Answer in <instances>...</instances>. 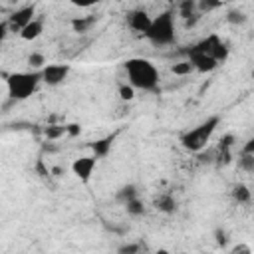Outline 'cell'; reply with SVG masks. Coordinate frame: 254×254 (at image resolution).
<instances>
[{
    "label": "cell",
    "instance_id": "6da1fadb",
    "mask_svg": "<svg viewBox=\"0 0 254 254\" xmlns=\"http://www.w3.org/2000/svg\"><path fill=\"white\" fill-rule=\"evenodd\" d=\"M127 81L139 91H155L159 87V69L147 58H129L123 64Z\"/></svg>",
    "mask_w": 254,
    "mask_h": 254
},
{
    "label": "cell",
    "instance_id": "7a4b0ae2",
    "mask_svg": "<svg viewBox=\"0 0 254 254\" xmlns=\"http://www.w3.org/2000/svg\"><path fill=\"white\" fill-rule=\"evenodd\" d=\"M220 121H222L220 115H210V117H206L204 121H200L198 125H194V127H190L189 131H185V133L181 135V145H183V149L189 151V153H200V151H204V149L208 147V143H210L214 131L218 129Z\"/></svg>",
    "mask_w": 254,
    "mask_h": 254
},
{
    "label": "cell",
    "instance_id": "3957f363",
    "mask_svg": "<svg viewBox=\"0 0 254 254\" xmlns=\"http://www.w3.org/2000/svg\"><path fill=\"white\" fill-rule=\"evenodd\" d=\"M42 83L40 69H28V71H12L6 75V91L10 101H26Z\"/></svg>",
    "mask_w": 254,
    "mask_h": 254
},
{
    "label": "cell",
    "instance_id": "277c9868",
    "mask_svg": "<svg viewBox=\"0 0 254 254\" xmlns=\"http://www.w3.org/2000/svg\"><path fill=\"white\" fill-rule=\"evenodd\" d=\"M153 46H171L177 38L175 30V12L173 10H163L161 14L151 18V24L147 32L143 34Z\"/></svg>",
    "mask_w": 254,
    "mask_h": 254
},
{
    "label": "cell",
    "instance_id": "5b68a950",
    "mask_svg": "<svg viewBox=\"0 0 254 254\" xmlns=\"http://www.w3.org/2000/svg\"><path fill=\"white\" fill-rule=\"evenodd\" d=\"M71 73V65L69 64H46L40 69L42 75V83H46L48 87H58L62 85Z\"/></svg>",
    "mask_w": 254,
    "mask_h": 254
},
{
    "label": "cell",
    "instance_id": "8992f818",
    "mask_svg": "<svg viewBox=\"0 0 254 254\" xmlns=\"http://www.w3.org/2000/svg\"><path fill=\"white\" fill-rule=\"evenodd\" d=\"M97 167V159L93 155H85V157H79L71 163V175L81 183V185H87L93 177V171Z\"/></svg>",
    "mask_w": 254,
    "mask_h": 254
},
{
    "label": "cell",
    "instance_id": "52a82bcc",
    "mask_svg": "<svg viewBox=\"0 0 254 254\" xmlns=\"http://www.w3.org/2000/svg\"><path fill=\"white\" fill-rule=\"evenodd\" d=\"M36 18V4H26L18 10H14L8 18V30L10 32H20L30 20Z\"/></svg>",
    "mask_w": 254,
    "mask_h": 254
},
{
    "label": "cell",
    "instance_id": "ba28073f",
    "mask_svg": "<svg viewBox=\"0 0 254 254\" xmlns=\"http://www.w3.org/2000/svg\"><path fill=\"white\" fill-rule=\"evenodd\" d=\"M151 14L143 8H135V10H129L127 12V26L133 30V32H139V34H145L149 24H151Z\"/></svg>",
    "mask_w": 254,
    "mask_h": 254
},
{
    "label": "cell",
    "instance_id": "9c48e42d",
    "mask_svg": "<svg viewBox=\"0 0 254 254\" xmlns=\"http://www.w3.org/2000/svg\"><path fill=\"white\" fill-rule=\"evenodd\" d=\"M189 62H190L192 69H196L200 73H210L218 67V62L210 54H192V52H189Z\"/></svg>",
    "mask_w": 254,
    "mask_h": 254
},
{
    "label": "cell",
    "instance_id": "30bf717a",
    "mask_svg": "<svg viewBox=\"0 0 254 254\" xmlns=\"http://www.w3.org/2000/svg\"><path fill=\"white\" fill-rule=\"evenodd\" d=\"M42 32H44V22H42L40 18H34V20H30L18 34H20L22 40H26V42H34V40H38V38L42 36Z\"/></svg>",
    "mask_w": 254,
    "mask_h": 254
},
{
    "label": "cell",
    "instance_id": "8fae6325",
    "mask_svg": "<svg viewBox=\"0 0 254 254\" xmlns=\"http://www.w3.org/2000/svg\"><path fill=\"white\" fill-rule=\"evenodd\" d=\"M220 42V36L218 34H208L206 38H202L200 42H196L192 48H189V52L192 54H212L214 46Z\"/></svg>",
    "mask_w": 254,
    "mask_h": 254
},
{
    "label": "cell",
    "instance_id": "7c38bea8",
    "mask_svg": "<svg viewBox=\"0 0 254 254\" xmlns=\"http://www.w3.org/2000/svg\"><path fill=\"white\" fill-rule=\"evenodd\" d=\"M113 135H107V137H101V139H97V141H93L91 143V151H93V157L99 161V159H103V157H107L109 153H111V147H113Z\"/></svg>",
    "mask_w": 254,
    "mask_h": 254
},
{
    "label": "cell",
    "instance_id": "4fadbf2b",
    "mask_svg": "<svg viewBox=\"0 0 254 254\" xmlns=\"http://www.w3.org/2000/svg\"><path fill=\"white\" fill-rule=\"evenodd\" d=\"M95 22H97L95 16H79V18H73L69 24H71V30L75 34H85L95 26Z\"/></svg>",
    "mask_w": 254,
    "mask_h": 254
},
{
    "label": "cell",
    "instance_id": "5bb4252c",
    "mask_svg": "<svg viewBox=\"0 0 254 254\" xmlns=\"http://www.w3.org/2000/svg\"><path fill=\"white\" fill-rule=\"evenodd\" d=\"M230 194H232V198H234L238 204H248V202L252 200V190H250L244 183L234 185L232 190H230Z\"/></svg>",
    "mask_w": 254,
    "mask_h": 254
},
{
    "label": "cell",
    "instance_id": "9a60e30c",
    "mask_svg": "<svg viewBox=\"0 0 254 254\" xmlns=\"http://www.w3.org/2000/svg\"><path fill=\"white\" fill-rule=\"evenodd\" d=\"M155 208L165 212V214H173L177 210V200L171 196V194H159L155 198Z\"/></svg>",
    "mask_w": 254,
    "mask_h": 254
},
{
    "label": "cell",
    "instance_id": "2e32d148",
    "mask_svg": "<svg viewBox=\"0 0 254 254\" xmlns=\"http://www.w3.org/2000/svg\"><path fill=\"white\" fill-rule=\"evenodd\" d=\"M135 196H139V190H137V187H135L133 183L119 187L117 192H115V200H117L119 204H125L127 200H131V198H135Z\"/></svg>",
    "mask_w": 254,
    "mask_h": 254
},
{
    "label": "cell",
    "instance_id": "e0dca14e",
    "mask_svg": "<svg viewBox=\"0 0 254 254\" xmlns=\"http://www.w3.org/2000/svg\"><path fill=\"white\" fill-rule=\"evenodd\" d=\"M123 206H125L127 214H129V216H133V218H139V216H143V214H145V204H143V200H141L139 196H135V198L127 200Z\"/></svg>",
    "mask_w": 254,
    "mask_h": 254
},
{
    "label": "cell",
    "instance_id": "ac0fdd59",
    "mask_svg": "<svg viewBox=\"0 0 254 254\" xmlns=\"http://www.w3.org/2000/svg\"><path fill=\"white\" fill-rule=\"evenodd\" d=\"M226 22L232 24V26H244L248 22V14L240 8H232L226 12Z\"/></svg>",
    "mask_w": 254,
    "mask_h": 254
},
{
    "label": "cell",
    "instance_id": "d6986e66",
    "mask_svg": "<svg viewBox=\"0 0 254 254\" xmlns=\"http://www.w3.org/2000/svg\"><path fill=\"white\" fill-rule=\"evenodd\" d=\"M210 56H212V58L218 62V65H220V64H224V62L228 60V56H230V48L220 40V42L214 46V50H212V54H210Z\"/></svg>",
    "mask_w": 254,
    "mask_h": 254
},
{
    "label": "cell",
    "instance_id": "ffe728a7",
    "mask_svg": "<svg viewBox=\"0 0 254 254\" xmlns=\"http://www.w3.org/2000/svg\"><path fill=\"white\" fill-rule=\"evenodd\" d=\"M26 64H28L30 69H42V67L46 65V56H44L42 52H32V54L28 56Z\"/></svg>",
    "mask_w": 254,
    "mask_h": 254
},
{
    "label": "cell",
    "instance_id": "44dd1931",
    "mask_svg": "<svg viewBox=\"0 0 254 254\" xmlns=\"http://www.w3.org/2000/svg\"><path fill=\"white\" fill-rule=\"evenodd\" d=\"M220 6H222L220 0H196V12L198 14H208V12H212Z\"/></svg>",
    "mask_w": 254,
    "mask_h": 254
},
{
    "label": "cell",
    "instance_id": "7402d4cb",
    "mask_svg": "<svg viewBox=\"0 0 254 254\" xmlns=\"http://www.w3.org/2000/svg\"><path fill=\"white\" fill-rule=\"evenodd\" d=\"M117 93H119V97H121L123 101H133L137 89L127 81V83H119V85H117Z\"/></svg>",
    "mask_w": 254,
    "mask_h": 254
},
{
    "label": "cell",
    "instance_id": "603a6c76",
    "mask_svg": "<svg viewBox=\"0 0 254 254\" xmlns=\"http://www.w3.org/2000/svg\"><path fill=\"white\" fill-rule=\"evenodd\" d=\"M179 12H181V18H185V20L198 14L196 12V0H183L181 6H179Z\"/></svg>",
    "mask_w": 254,
    "mask_h": 254
},
{
    "label": "cell",
    "instance_id": "cb8c5ba5",
    "mask_svg": "<svg viewBox=\"0 0 254 254\" xmlns=\"http://www.w3.org/2000/svg\"><path fill=\"white\" fill-rule=\"evenodd\" d=\"M44 135H46L48 139H60V137L65 135V125H64V123H62V125H48V127L44 129Z\"/></svg>",
    "mask_w": 254,
    "mask_h": 254
},
{
    "label": "cell",
    "instance_id": "d4e9b609",
    "mask_svg": "<svg viewBox=\"0 0 254 254\" xmlns=\"http://www.w3.org/2000/svg\"><path fill=\"white\" fill-rule=\"evenodd\" d=\"M238 165H240V169H242V171L252 173V171H254V155H252V153H240Z\"/></svg>",
    "mask_w": 254,
    "mask_h": 254
},
{
    "label": "cell",
    "instance_id": "484cf974",
    "mask_svg": "<svg viewBox=\"0 0 254 254\" xmlns=\"http://www.w3.org/2000/svg\"><path fill=\"white\" fill-rule=\"evenodd\" d=\"M171 71H173L175 75H189V73L192 71V65H190L189 60H185V62H177V64H173Z\"/></svg>",
    "mask_w": 254,
    "mask_h": 254
},
{
    "label": "cell",
    "instance_id": "4316f807",
    "mask_svg": "<svg viewBox=\"0 0 254 254\" xmlns=\"http://www.w3.org/2000/svg\"><path fill=\"white\" fill-rule=\"evenodd\" d=\"M71 6H75V8H79V10H87V8H91V6H95L99 0H67Z\"/></svg>",
    "mask_w": 254,
    "mask_h": 254
},
{
    "label": "cell",
    "instance_id": "83f0119b",
    "mask_svg": "<svg viewBox=\"0 0 254 254\" xmlns=\"http://www.w3.org/2000/svg\"><path fill=\"white\" fill-rule=\"evenodd\" d=\"M79 133H81V125H79V123H67V125H65V135L77 137Z\"/></svg>",
    "mask_w": 254,
    "mask_h": 254
},
{
    "label": "cell",
    "instance_id": "f1b7e54d",
    "mask_svg": "<svg viewBox=\"0 0 254 254\" xmlns=\"http://www.w3.org/2000/svg\"><path fill=\"white\" fill-rule=\"evenodd\" d=\"M117 250H119L121 254H131V252H139L141 246H139V244H125V246H119Z\"/></svg>",
    "mask_w": 254,
    "mask_h": 254
},
{
    "label": "cell",
    "instance_id": "f546056e",
    "mask_svg": "<svg viewBox=\"0 0 254 254\" xmlns=\"http://www.w3.org/2000/svg\"><path fill=\"white\" fill-rule=\"evenodd\" d=\"M8 22H4V20H0V50H2V46H4V40H6V36H8Z\"/></svg>",
    "mask_w": 254,
    "mask_h": 254
},
{
    "label": "cell",
    "instance_id": "4dcf8cb0",
    "mask_svg": "<svg viewBox=\"0 0 254 254\" xmlns=\"http://www.w3.org/2000/svg\"><path fill=\"white\" fill-rule=\"evenodd\" d=\"M214 236H216V242H218L220 246H224L226 240H228V238H226V232H224L222 228H216V230H214Z\"/></svg>",
    "mask_w": 254,
    "mask_h": 254
},
{
    "label": "cell",
    "instance_id": "1f68e13d",
    "mask_svg": "<svg viewBox=\"0 0 254 254\" xmlns=\"http://www.w3.org/2000/svg\"><path fill=\"white\" fill-rule=\"evenodd\" d=\"M240 153H252V155H254V139H248Z\"/></svg>",
    "mask_w": 254,
    "mask_h": 254
},
{
    "label": "cell",
    "instance_id": "d6a6232c",
    "mask_svg": "<svg viewBox=\"0 0 254 254\" xmlns=\"http://www.w3.org/2000/svg\"><path fill=\"white\" fill-rule=\"evenodd\" d=\"M222 4H232V2H238V0H220Z\"/></svg>",
    "mask_w": 254,
    "mask_h": 254
}]
</instances>
